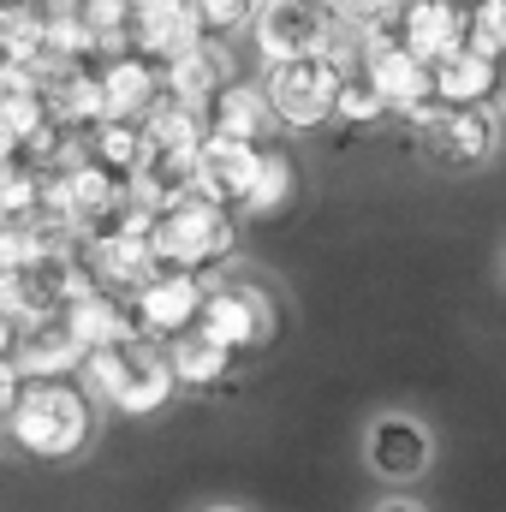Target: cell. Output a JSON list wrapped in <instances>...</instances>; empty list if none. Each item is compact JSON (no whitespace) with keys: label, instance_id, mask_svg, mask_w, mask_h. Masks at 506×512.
Here are the masks:
<instances>
[{"label":"cell","instance_id":"obj_1","mask_svg":"<svg viewBox=\"0 0 506 512\" xmlns=\"http://www.w3.org/2000/svg\"><path fill=\"white\" fill-rule=\"evenodd\" d=\"M102 429V399L84 376H24L12 411H6V441L42 465H66L90 453Z\"/></svg>","mask_w":506,"mask_h":512},{"label":"cell","instance_id":"obj_15","mask_svg":"<svg viewBox=\"0 0 506 512\" xmlns=\"http://www.w3.org/2000/svg\"><path fill=\"white\" fill-rule=\"evenodd\" d=\"M66 322H72V334H78L84 358H90L96 346H114V340L137 334V310H131V298H126V292H114V286H102V280H90V286L72 298Z\"/></svg>","mask_w":506,"mask_h":512},{"label":"cell","instance_id":"obj_12","mask_svg":"<svg viewBox=\"0 0 506 512\" xmlns=\"http://www.w3.org/2000/svg\"><path fill=\"white\" fill-rule=\"evenodd\" d=\"M393 36H399L417 60L441 66L447 54L471 48V12H465L459 0H405V6L393 12Z\"/></svg>","mask_w":506,"mask_h":512},{"label":"cell","instance_id":"obj_2","mask_svg":"<svg viewBox=\"0 0 506 512\" xmlns=\"http://www.w3.org/2000/svg\"><path fill=\"white\" fill-rule=\"evenodd\" d=\"M149 245L161 256V268H185V274L215 280L239 251V209H227L191 185L167 209L149 215Z\"/></svg>","mask_w":506,"mask_h":512},{"label":"cell","instance_id":"obj_24","mask_svg":"<svg viewBox=\"0 0 506 512\" xmlns=\"http://www.w3.org/2000/svg\"><path fill=\"white\" fill-rule=\"evenodd\" d=\"M18 155H24V143H18V131L6 126V114H0V167H12Z\"/></svg>","mask_w":506,"mask_h":512},{"label":"cell","instance_id":"obj_26","mask_svg":"<svg viewBox=\"0 0 506 512\" xmlns=\"http://www.w3.org/2000/svg\"><path fill=\"white\" fill-rule=\"evenodd\" d=\"M495 108H501V120H506V72H501V96H495Z\"/></svg>","mask_w":506,"mask_h":512},{"label":"cell","instance_id":"obj_8","mask_svg":"<svg viewBox=\"0 0 506 512\" xmlns=\"http://www.w3.org/2000/svg\"><path fill=\"white\" fill-rule=\"evenodd\" d=\"M364 465L370 477H381L387 489H405V483H423L435 471V435L423 417L411 411H381L364 429Z\"/></svg>","mask_w":506,"mask_h":512},{"label":"cell","instance_id":"obj_9","mask_svg":"<svg viewBox=\"0 0 506 512\" xmlns=\"http://www.w3.org/2000/svg\"><path fill=\"white\" fill-rule=\"evenodd\" d=\"M203 298H209V280H203V274L155 268V274L131 292V310H137V328L167 346L173 334H185V328L203 322Z\"/></svg>","mask_w":506,"mask_h":512},{"label":"cell","instance_id":"obj_22","mask_svg":"<svg viewBox=\"0 0 506 512\" xmlns=\"http://www.w3.org/2000/svg\"><path fill=\"white\" fill-rule=\"evenodd\" d=\"M191 12H197L203 36H221V42H233L239 30H251V24H256L262 0H191Z\"/></svg>","mask_w":506,"mask_h":512},{"label":"cell","instance_id":"obj_6","mask_svg":"<svg viewBox=\"0 0 506 512\" xmlns=\"http://www.w3.org/2000/svg\"><path fill=\"white\" fill-rule=\"evenodd\" d=\"M340 24L346 18H340L334 0H262V12L251 24L256 60L280 66V60H298V54H328Z\"/></svg>","mask_w":506,"mask_h":512},{"label":"cell","instance_id":"obj_27","mask_svg":"<svg viewBox=\"0 0 506 512\" xmlns=\"http://www.w3.org/2000/svg\"><path fill=\"white\" fill-rule=\"evenodd\" d=\"M459 6H465V12H477V6H483V0H459Z\"/></svg>","mask_w":506,"mask_h":512},{"label":"cell","instance_id":"obj_19","mask_svg":"<svg viewBox=\"0 0 506 512\" xmlns=\"http://www.w3.org/2000/svg\"><path fill=\"white\" fill-rule=\"evenodd\" d=\"M167 358H173L179 387H191V393L221 387L227 376H233V364H239V352H233V346H221L203 322H197V328H185V334H173V340H167Z\"/></svg>","mask_w":506,"mask_h":512},{"label":"cell","instance_id":"obj_10","mask_svg":"<svg viewBox=\"0 0 506 512\" xmlns=\"http://www.w3.org/2000/svg\"><path fill=\"white\" fill-rule=\"evenodd\" d=\"M96 78H102V108L108 120H149L155 102L167 96V66H155L149 54L137 48H114L96 60Z\"/></svg>","mask_w":506,"mask_h":512},{"label":"cell","instance_id":"obj_4","mask_svg":"<svg viewBox=\"0 0 506 512\" xmlns=\"http://www.w3.org/2000/svg\"><path fill=\"white\" fill-rule=\"evenodd\" d=\"M340 66L328 54H298V60H280V66H262V90H268V108L280 131H322L334 126L340 114Z\"/></svg>","mask_w":506,"mask_h":512},{"label":"cell","instance_id":"obj_14","mask_svg":"<svg viewBox=\"0 0 506 512\" xmlns=\"http://www.w3.org/2000/svg\"><path fill=\"white\" fill-rule=\"evenodd\" d=\"M12 364L24 376H78L84 370V346H78L66 316H36V322H18Z\"/></svg>","mask_w":506,"mask_h":512},{"label":"cell","instance_id":"obj_23","mask_svg":"<svg viewBox=\"0 0 506 512\" xmlns=\"http://www.w3.org/2000/svg\"><path fill=\"white\" fill-rule=\"evenodd\" d=\"M471 48L506 60V0H483V6L471 12Z\"/></svg>","mask_w":506,"mask_h":512},{"label":"cell","instance_id":"obj_20","mask_svg":"<svg viewBox=\"0 0 506 512\" xmlns=\"http://www.w3.org/2000/svg\"><path fill=\"white\" fill-rule=\"evenodd\" d=\"M292 197H298V167H292V155H286V149H274V143H268L262 173H256V185H251V197H245V209H239V215L268 221V215L292 209Z\"/></svg>","mask_w":506,"mask_h":512},{"label":"cell","instance_id":"obj_28","mask_svg":"<svg viewBox=\"0 0 506 512\" xmlns=\"http://www.w3.org/2000/svg\"><path fill=\"white\" fill-rule=\"evenodd\" d=\"M203 512H245V507H203Z\"/></svg>","mask_w":506,"mask_h":512},{"label":"cell","instance_id":"obj_29","mask_svg":"<svg viewBox=\"0 0 506 512\" xmlns=\"http://www.w3.org/2000/svg\"><path fill=\"white\" fill-rule=\"evenodd\" d=\"M0 435H6V417H0Z\"/></svg>","mask_w":506,"mask_h":512},{"label":"cell","instance_id":"obj_5","mask_svg":"<svg viewBox=\"0 0 506 512\" xmlns=\"http://www.w3.org/2000/svg\"><path fill=\"white\" fill-rule=\"evenodd\" d=\"M203 328L221 346H233L239 358H251L262 346H274L280 304H274V292L262 280H251V274H215L209 280V298H203Z\"/></svg>","mask_w":506,"mask_h":512},{"label":"cell","instance_id":"obj_25","mask_svg":"<svg viewBox=\"0 0 506 512\" xmlns=\"http://www.w3.org/2000/svg\"><path fill=\"white\" fill-rule=\"evenodd\" d=\"M370 512H423L417 501H405V495H387V501H376Z\"/></svg>","mask_w":506,"mask_h":512},{"label":"cell","instance_id":"obj_16","mask_svg":"<svg viewBox=\"0 0 506 512\" xmlns=\"http://www.w3.org/2000/svg\"><path fill=\"white\" fill-rule=\"evenodd\" d=\"M203 120L215 137H239V143H268L280 120H274V108H268V90L251 84V78H233L227 90H215V102L203 108Z\"/></svg>","mask_w":506,"mask_h":512},{"label":"cell","instance_id":"obj_17","mask_svg":"<svg viewBox=\"0 0 506 512\" xmlns=\"http://www.w3.org/2000/svg\"><path fill=\"white\" fill-rule=\"evenodd\" d=\"M501 72L506 60L483 54V48H459L435 66V102L441 108H483L501 96Z\"/></svg>","mask_w":506,"mask_h":512},{"label":"cell","instance_id":"obj_13","mask_svg":"<svg viewBox=\"0 0 506 512\" xmlns=\"http://www.w3.org/2000/svg\"><path fill=\"white\" fill-rule=\"evenodd\" d=\"M262 155H268V143H239V137H215V131H209V143L197 149L191 185H197L203 197L227 203V209H245L256 173H262Z\"/></svg>","mask_w":506,"mask_h":512},{"label":"cell","instance_id":"obj_3","mask_svg":"<svg viewBox=\"0 0 506 512\" xmlns=\"http://www.w3.org/2000/svg\"><path fill=\"white\" fill-rule=\"evenodd\" d=\"M78 376L90 382V393H96L108 411H120V417H155V411L179 393V376H173L167 346L149 340L143 328L126 334V340H114V346H96Z\"/></svg>","mask_w":506,"mask_h":512},{"label":"cell","instance_id":"obj_11","mask_svg":"<svg viewBox=\"0 0 506 512\" xmlns=\"http://www.w3.org/2000/svg\"><path fill=\"white\" fill-rule=\"evenodd\" d=\"M197 42H203V24H197L191 0H131L126 48L149 54L155 66H173V60L191 54Z\"/></svg>","mask_w":506,"mask_h":512},{"label":"cell","instance_id":"obj_18","mask_svg":"<svg viewBox=\"0 0 506 512\" xmlns=\"http://www.w3.org/2000/svg\"><path fill=\"white\" fill-rule=\"evenodd\" d=\"M233 78H239V66H233L227 42H221V36H203L191 54H179V60L167 66V96H179V102H191V108H209L215 90H227Z\"/></svg>","mask_w":506,"mask_h":512},{"label":"cell","instance_id":"obj_7","mask_svg":"<svg viewBox=\"0 0 506 512\" xmlns=\"http://www.w3.org/2000/svg\"><path fill=\"white\" fill-rule=\"evenodd\" d=\"M423 149H429V161H441V167H453V173H471V167H489L495 155H501L506 143V120L495 102H483V108H435L423 126Z\"/></svg>","mask_w":506,"mask_h":512},{"label":"cell","instance_id":"obj_21","mask_svg":"<svg viewBox=\"0 0 506 512\" xmlns=\"http://www.w3.org/2000/svg\"><path fill=\"white\" fill-rule=\"evenodd\" d=\"M393 108H387V96H381V84L364 72V66H352L346 78H340V126H376V120H387Z\"/></svg>","mask_w":506,"mask_h":512}]
</instances>
